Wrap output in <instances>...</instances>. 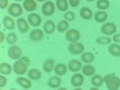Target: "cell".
Here are the masks:
<instances>
[{"mask_svg":"<svg viewBox=\"0 0 120 90\" xmlns=\"http://www.w3.org/2000/svg\"><path fill=\"white\" fill-rule=\"evenodd\" d=\"M30 65V59L27 56H21L19 60H17L12 68H14V72L17 75H24L28 72V67Z\"/></svg>","mask_w":120,"mask_h":90,"instance_id":"obj_1","label":"cell"},{"mask_svg":"<svg viewBox=\"0 0 120 90\" xmlns=\"http://www.w3.org/2000/svg\"><path fill=\"white\" fill-rule=\"evenodd\" d=\"M108 90H118L120 87V78L116 73H109L103 77Z\"/></svg>","mask_w":120,"mask_h":90,"instance_id":"obj_2","label":"cell"},{"mask_svg":"<svg viewBox=\"0 0 120 90\" xmlns=\"http://www.w3.org/2000/svg\"><path fill=\"white\" fill-rule=\"evenodd\" d=\"M7 10L11 17H19L24 12V7L19 5V2H14V4L9 5Z\"/></svg>","mask_w":120,"mask_h":90,"instance_id":"obj_3","label":"cell"},{"mask_svg":"<svg viewBox=\"0 0 120 90\" xmlns=\"http://www.w3.org/2000/svg\"><path fill=\"white\" fill-rule=\"evenodd\" d=\"M68 52L73 55H81L84 53V45L80 42H74L70 43V45L68 46Z\"/></svg>","mask_w":120,"mask_h":90,"instance_id":"obj_4","label":"cell"},{"mask_svg":"<svg viewBox=\"0 0 120 90\" xmlns=\"http://www.w3.org/2000/svg\"><path fill=\"white\" fill-rule=\"evenodd\" d=\"M116 32H117V25L115 23H105L101 26V33L105 36L115 35Z\"/></svg>","mask_w":120,"mask_h":90,"instance_id":"obj_5","label":"cell"},{"mask_svg":"<svg viewBox=\"0 0 120 90\" xmlns=\"http://www.w3.org/2000/svg\"><path fill=\"white\" fill-rule=\"evenodd\" d=\"M21 48L18 46V45H10L9 48H8V56L11 59V60H19L21 58Z\"/></svg>","mask_w":120,"mask_h":90,"instance_id":"obj_6","label":"cell"},{"mask_svg":"<svg viewBox=\"0 0 120 90\" xmlns=\"http://www.w3.org/2000/svg\"><path fill=\"white\" fill-rule=\"evenodd\" d=\"M80 37H81V33L79 32L78 29H75V28L68 29V32H66V34H65V38H66V41L70 43L79 42Z\"/></svg>","mask_w":120,"mask_h":90,"instance_id":"obj_7","label":"cell"},{"mask_svg":"<svg viewBox=\"0 0 120 90\" xmlns=\"http://www.w3.org/2000/svg\"><path fill=\"white\" fill-rule=\"evenodd\" d=\"M42 12H43V15H45L47 17L54 15V12H55V6H54V4H53L52 1H45V4L42 6Z\"/></svg>","mask_w":120,"mask_h":90,"instance_id":"obj_8","label":"cell"},{"mask_svg":"<svg viewBox=\"0 0 120 90\" xmlns=\"http://www.w3.org/2000/svg\"><path fill=\"white\" fill-rule=\"evenodd\" d=\"M27 20L29 23V25L34 27H38L42 24V18H41L39 15H37L36 12H30L27 17Z\"/></svg>","mask_w":120,"mask_h":90,"instance_id":"obj_9","label":"cell"},{"mask_svg":"<svg viewBox=\"0 0 120 90\" xmlns=\"http://www.w3.org/2000/svg\"><path fill=\"white\" fill-rule=\"evenodd\" d=\"M29 38L33 42H39L44 38V31L39 29V28H35L29 33Z\"/></svg>","mask_w":120,"mask_h":90,"instance_id":"obj_10","label":"cell"},{"mask_svg":"<svg viewBox=\"0 0 120 90\" xmlns=\"http://www.w3.org/2000/svg\"><path fill=\"white\" fill-rule=\"evenodd\" d=\"M84 82V75L81 73H74L71 78V85L75 87V88H79L83 85Z\"/></svg>","mask_w":120,"mask_h":90,"instance_id":"obj_11","label":"cell"},{"mask_svg":"<svg viewBox=\"0 0 120 90\" xmlns=\"http://www.w3.org/2000/svg\"><path fill=\"white\" fill-rule=\"evenodd\" d=\"M17 28L20 33H27L29 31V23L25 18H18L17 20Z\"/></svg>","mask_w":120,"mask_h":90,"instance_id":"obj_12","label":"cell"},{"mask_svg":"<svg viewBox=\"0 0 120 90\" xmlns=\"http://www.w3.org/2000/svg\"><path fill=\"white\" fill-rule=\"evenodd\" d=\"M16 82L20 86L21 88H24V89H29L31 87L30 79H29V78H25V77H22V75H19V77L16 79Z\"/></svg>","mask_w":120,"mask_h":90,"instance_id":"obj_13","label":"cell"},{"mask_svg":"<svg viewBox=\"0 0 120 90\" xmlns=\"http://www.w3.org/2000/svg\"><path fill=\"white\" fill-rule=\"evenodd\" d=\"M47 85H48V87H51L53 89H58L61 87V85H62V80H61V78L58 75L51 77L48 79V81H47Z\"/></svg>","mask_w":120,"mask_h":90,"instance_id":"obj_14","label":"cell"},{"mask_svg":"<svg viewBox=\"0 0 120 90\" xmlns=\"http://www.w3.org/2000/svg\"><path fill=\"white\" fill-rule=\"evenodd\" d=\"M22 7L26 11L33 12V11H35L37 9V2L35 0H24Z\"/></svg>","mask_w":120,"mask_h":90,"instance_id":"obj_15","label":"cell"},{"mask_svg":"<svg viewBox=\"0 0 120 90\" xmlns=\"http://www.w3.org/2000/svg\"><path fill=\"white\" fill-rule=\"evenodd\" d=\"M68 70L72 71V72H79L83 67H82L81 61H79V60H71V61L68 62Z\"/></svg>","mask_w":120,"mask_h":90,"instance_id":"obj_16","label":"cell"},{"mask_svg":"<svg viewBox=\"0 0 120 90\" xmlns=\"http://www.w3.org/2000/svg\"><path fill=\"white\" fill-rule=\"evenodd\" d=\"M43 29H44V32L46 34H53L55 32V29H56V25H55V23L53 20H46L45 24H44Z\"/></svg>","mask_w":120,"mask_h":90,"instance_id":"obj_17","label":"cell"},{"mask_svg":"<svg viewBox=\"0 0 120 90\" xmlns=\"http://www.w3.org/2000/svg\"><path fill=\"white\" fill-rule=\"evenodd\" d=\"M68 67L63 63H57L55 64V68H54V72L56 73V75L61 77V75H65L68 72Z\"/></svg>","mask_w":120,"mask_h":90,"instance_id":"obj_18","label":"cell"},{"mask_svg":"<svg viewBox=\"0 0 120 90\" xmlns=\"http://www.w3.org/2000/svg\"><path fill=\"white\" fill-rule=\"evenodd\" d=\"M82 73L85 77H93L95 74V68L92 64H85L82 68Z\"/></svg>","mask_w":120,"mask_h":90,"instance_id":"obj_19","label":"cell"},{"mask_svg":"<svg viewBox=\"0 0 120 90\" xmlns=\"http://www.w3.org/2000/svg\"><path fill=\"white\" fill-rule=\"evenodd\" d=\"M80 16L82 17L85 20H89L93 17V12H92V9L89 8V7H83L81 10H80Z\"/></svg>","mask_w":120,"mask_h":90,"instance_id":"obj_20","label":"cell"},{"mask_svg":"<svg viewBox=\"0 0 120 90\" xmlns=\"http://www.w3.org/2000/svg\"><path fill=\"white\" fill-rule=\"evenodd\" d=\"M2 23H4V26H5V28L9 29V31H12V29L15 28V26L17 25V24L15 23V20H14L10 16H5V17H4V20H2Z\"/></svg>","mask_w":120,"mask_h":90,"instance_id":"obj_21","label":"cell"},{"mask_svg":"<svg viewBox=\"0 0 120 90\" xmlns=\"http://www.w3.org/2000/svg\"><path fill=\"white\" fill-rule=\"evenodd\" d=\"M27 75L30 80H39L42 78V72L38 69H29L27 72Z\"/></svg>","mask_w":120,"mask_h":90,"instance_id":"obj_22","label":"cell"},{"mask_svg":"<svg viewBox=\"0 0 120 90\" xmlns=\"http://www.w3.org/2000/svg\"><path fill=\"white\" fill-rule=\"evenodd\" d=\"M54 68H55V61L53 59H47L46 61L44 62V64H43V70L45 72H47V73L52 72Z\"/></svg>","mask_w":120,"mask_h":90,"instance_id":"obj_23","label":"cell"},{"mask_svg":"<svg viewBox=\"0 0 120 90\" xmlns=\"http://www.w3.org/2000/svg\"><path fill=\"white\" fill-rule=\"evenodd\" d=\"M91 83H92L94 87L99 88V87H101V86L105 83V79H103V77H102V75H99V74H94L93 77L91 78Z\"/></svg>","mask_w":120,"mask_h":90,"instance_id":"obj_24","label":"cell"},{"mask_svg":"<svg viewBox=\"0 0 120 90\" xmlns=\"http://www.w3.org/2000/svg\"><path fill=\"white\" fill-rule=\"evenodd\" d=\"M108 19V14L103 10H100L94 14V20L97 23H105Z\"/></svg>","mask_w":120,"mask_h":90,"instance_id":"obj_25","label":"cell"},{"mask_svg":"<svg viewBox=\"0 0 120 90\" xmlns=\"http://www.w3.org/2000/svg\"><path fill=\"white\" fill-rule=\"evenodd\" d=\"M108 51L112 56H120V45L118 43L110 44L109 47H108Z\"/></svg>","mask_w":120,"mask_h":90,"instance_id":"obj_26","label":"cell"},{"mask_svg":"<svg viewBox=\"0 0 120 90\" xmlns=\"http://www.w3.org/2000/svg\"><path fill=\"white\" fill-rule=\"evenodd\" d=\"M81 61L86 64L92 63L94 61V54L91 52H84L83 54H81Z\"/></svg>","mask_w":120,"mask_h":90,"instance_id":"obj_27","label":"cell"},{"mask_svg":"<svg viewBox=\"0 0 120 90\" xmlns=\"http://www.w3.org/2000/svg\"><path fill=\"white\" fill-rule=\"evenodd\" d=\"M12 70H14V68L11 67L10 64L6 63V62H2V63L0 64V73L4 74V75L10 74L12 72Z\"/></svg>","mask_w":120,"mask_h":90,"instance_id":"obj_28","label":"cell"},{"mask_svg":"<svg viewBox=\"0 0 120 90\" xmlns=\"http://www.w3.org/2000/svg\"><path fill=\"white\" fill-rule=\"evenodd\" d=\"M68 27H70L68 21L64 19V20H61L57 25H56V29H57L60 33H64V32H68Z\"/></svg>","mask_w":120,"mask_h":90,"instance_id":"obj_29","label":"cell"},{"mask_svg":"<svg viewBox=\"0 0 120 90\" xmlns=\"http://www.w3.org/2000/svg\"><path fill=\"white\" fill-rule=\"evenodd\" d=\"M68 0H56V7H57L58 10L61 11H65L68 9Z\"/></svg>","mask_w":120,"mask_h":90,"instance_id":"obj_30","label":"cell"},{"mask_svg":"<svg viewBox=\"0 0 120 90\" xmlns=\"http://www.w3.org/2000/svg\"><path fill=\"white\" fill-rule=\"evenodd\" d=\"M97 7L98 9H101V10H107L110 7V2L109 0H98L97 1Z\"/></svg>","mask_w":120,"mask_h":90,"instance_id":"obj_31","label":"cell"},{"mask_svg":"<svg viewBox=\"0 0 120 90\" xmlns=\"http://www.w3.org/2000/svg\"><path fill=\"white\" fill-rule=\"evenodd\" d=\"M6 41H7V43H8L9 45H15L16 43H17V41H18L17 34H16V33H9V34L7 35Z\"/></svg>","mask_w":120,"mask_h":90,"instance_id":"obj_32","label":"cell"},{"mask_svg":"<svg viewBox=\"0 0 120 90\" xmlns=\"http://www.w3.org/2000/svg\"><path fill=\"white\" fill-rule=\"evenodd\" d=\"M95 42L100 45H110L111 44V38L109 36H100L95 39Z\"/></svg>","mask_w":120,"mask_h":90,"instance_id":"obj_33","label":"cell"},{"mask_svg":"<svg viewBox=\"0 0 120 90\" xmlns=\"http://www.w3.org/2000/svg\"><path fill=\"white\" fill-rule=\"evenodd\" d=\"M64 18H65V20L68 21H73L75 19V14L73 11H66L65 15H64Z\"/></svg>","mask_w":120,"mask_h":90,"instance_id":"obj_34","label":"cell"},{"mask_svg":"<svg viewBox=\"0 0 120 90\" xmlns=\"http://www.w3.org/2000/svg\"><path fill=\"white\" fill-rule=\"evenodd\" d=\"M7 85V78H6L4 74L0 75V88H4Z\"/></svg>","mask_w":120,"mask_h":90,"instance_id":"obj_35","label":"cell"},{"mask_svg":"<svg viewBox=\"0 0 120 90\" xmlns=\"http://www.w3.org/2000/svg\"><path fill=\"white\" fill-rule=\"evenodd\" d=\"M7 7H9V1L8 0H0V8L6 9Z\"/></svg>","mask_w":120,"mask_h":90,"instance_id":"obj_36","label":"cell"},{"mask_svg":"<svg viewBox=\"0 0 120 90\" xmlns=\"http://www.w3.org/2000/svg\"><path fill=\"white\" fill-rule=\"evenodd\" d=\"M68 4L72 7H78L80 5V0H68Z\"/></svg>","mask_w":120,"mask_h":90,"instance_id":"obj_37","label":"cell"},{"mask_svg":"<svg viewBox=\"0 0 120 90\" xmlns=\"http://www.w3.org/2000/svg\"><path fill=\"white\" fill-rule=\"evenodd\" d=\"M115 43H120V34H115V36L112 37Z\"/></svg>","mask_w":120,"mask_h":90,"instance_id":"obj_38","label":"cell"},{"mask_svg":"<svg viewBox=\"0 0 120 90\" xmlns=\"http://www.w3.org/2000/svg\"><path fill=\"white\" fill-rule=\"evenodd\" d=\"M5 38H7V36L5 35L4 31H1V32H0V43L4 42V41H5Z\"/></svg>","mask_w":120,"mask_h":90,"instance_id":"obj_39","label":"cell"},{"mask_svg":"<svg viewBox=\"0 0 120 90\" xmlns=\"http://www.w3.org/2000/svg\"><path fill=\"white\" fill-rule=\"evenodd\" d=\"M90 90H99V88H97V87H94V88H91Z\"/></svg>","mask_w":120,"mask_h":90,"instance_id":"obj_40","label":"cell"},{"mask_svg":"<svg viewBox=\"0 0 120 90\" xmlns=\"http://www.w3.org/2000/svg\"><path fill=\"white\" fill-rule=\"evenodd\" d=\"M57 90H68V89H66V88H58Z\"/></svg>","mask_w":120,"mask_h":90,"instance_id":"obj_41","label":"cell"},{"mask_svg":"<svg viewBox=\"0 0 120 90\" xmlns=\"http://www.w3.org/2000/svg\"><path fill=\"white\" fill-rule=\"evenodd\" d=\"M74 90H83V89H81V88H75Z\"/></svg>","mask_w":120,"mask_h":90,"instance_id":"obj_42","label":"cell"},{"mask_svg":"<svg viewBox=\"0 0 120 90\" xmlns=\"http://www.w3.org/2000/svg\"><path fill=\"white\" fill-rule=\"evenodd\" d=\"M38 2H43V1H45V0H37Z\"/></svg>","mask_w":120,"mask_h":90,"instance_id":"obj_43","label":"cell"},{"mask_svg":"<svg viewBox=\"0 0 120 90\" xmlns=\"http://www.w3.org/2000/svg\"><path fill=\"white\" fill-rule=\"evenodd\" d=\"M16 2H19V1H22V0H15Z\"/></svg>","mask_w":120,"mask_h":90,"instance_id":"obj_44","label":"cell"},{"mask_svg":"<svg viewBox=\"0 0 120 90\" xmlns=\"http://www.w3.org/2000/svg\"><path fill=\"white\" fill-rule=\"evenodd\" d=\"M86 1H89V2H91V1H94V0H86Z\"/></svg>","mask_w":120,"mask_h":90,"instance_id":"obj_45","label":"cell"},{"mask_svg":"<svg viewBox=\"0 0 120 90\" xmlns=\"http://www.w3.org/2000/svg\"><path fill=\"white\" fill-rule=\"evenodd\" d=\"M10 90H17V89H10Z\"/></svg>","mask_w":120,"mask_h":90,"instance_id":"obj_46","label":"cell"},{"mask_svg":"<svg viewBox=\"0 0 120 90\" xmlns=\"http://www.w3.org/2000/svg\"><path fill=\"white\" fill-rule=\"evenodd\" d=\"M0 90H4V89H0Z\"/></svg>","mask_w":120,"mask_h":90,"instance_id":"obj_47","label":"cell"},{"mask_svg":"<svg viewBox=\"0 0 120 90\" xmlns=\"http://www.w3.org/2000/svg\"><path fill=\"white\" fill-rule=\"evenodd\" d=\"M25 90H28V89H25Z\"/></svg>","mask_w":120,"mask_h":90,"instance_id":"obj_48","label":"cell"}]
</instances>
